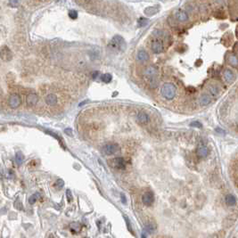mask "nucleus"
Returning a JSON list of instances; mask_svg holds the SVG:
<instances>
[{
	"label": "nucleus",
	"mask_w": 238,
	"mask_h": 238,
	"mask_svg": "<svg viewBox=\"0 0 238 238\" xmlns=\"http://www.w3.org/2000/svg\"><path fill=\"white\" fill-rule=\"evenodd\" d=\"M144 74L152 88H156L159 86L158 70L154 66H149L146 68Z\"/></svg>",
	"instance_id": "f257e3e1"
},
{
	"label": "nucleus",
	"mask_w": 238,
	"mask_h": 238,
	"mask_svg": "<svg viewBox=\"0 0 238 238\" xmlns=\"http://www.w3.org/2000/svg\"><path fill=\"white\" fill-rule=\"evenodd\" d=\"M161 94L167 100H171L176 96L177 88L172 83H165L161 87Z\"/></svg>",
	"instance_id": "f03ea898"
},
{
	"label": "nucleus",
	"mask_w": 238,
	"mask_h": 238,
	"mask_svg": "<svg viewBox=\"0 0 238 238\" xmlns=\"http://www.w3.org/2000/svg\"><path fill=\"white\" fill-rule=\"evenodd\" d=\"M109 47L113 50H120V51H125L127 48V44L126 41L121 36L116 35L111 40Z\"/></svg>",
	"instance_id": "7ed1b4c3"
},
{
	"label": "nucleus",
	"mask_w": 238,
	"mask_h": 238,
	"mask_svg": "<svg viewBox=\"0 0 238 238\" xmlns=\"http://www.w3.org/2000/svg\"><path fill=\"white\" fill-rule=\"evenodd\" d=\"M120 151L119 145L115 143H108L102 147V152L104 155H113Z\"/></svg>",
	"instance_id": "20e7f679"
},
{
	"label": "nucleus",
	"mask_w": 238,
	"mask_h": 238,
	"mask_svg": "<svg viewBox=\"0 0 238 238\" xmlns=\"http://www.w3.org/2000/svg\"><path fill=\"white\" fill-rule=\"evenodd\" d=\"M0 58L5 62H9L13 59V53L8 47L4 46L0 48Z\"/></svg>",
	"instance_id": "39448f33"
},
{
	"label": "nucleus",
	"mask_w": 238,
	"mask_h": 238,
	"mask_svg": "<svg viewBox=\"0 0 238 238\" xmlns=\"http://www.w3.org/2000/svg\"><path fill=\"white\" fill-rule=\"evenodd\" d=\"M9 106L13 109L18 108L22 104V98L18 94H13L10 95L8 100Z\"/></svg>",
	"instance_id": "423d86ee"
},
{
	"label": "nucleus",
	"mask_w": 238,
	"mask_h": 238,
	"mask_svg": "<svg viewBox=\"0 0 238 238\" xmlns=\"http://www.w3.org/2000/svg\"><path fill=\"white\" fill-rule=\"evenodd\" d=\"M142 202L147 207H150L152 205L153 202H154V195H153V193L151 190L144 193L142 196Z\"/></svg>",
	"instance_id": "0eeeda50"
},
{
	"label": "nucleus",
	"mask_w": 238,
	"mask_h": 238,
	"mask_svg": "<svg viewBox=\"0 0 238 238\" xmlns=\"http://www.w3.org/2000/svg\"><path fill=\"white\" fill-rule=\"evenodd\" d=\"M110 164L118 170H124L126 168V161L122 157H117L114 159H111L110 161Z\"/></svg>",
	"instance_id": "6e6552de"
},
{
	"label": "nucleus",
	"mask_w": 238,
	"mask_h": 238,
	"mask_svg": "<svg viewBox=\"0 0 238 238\" xmlns=\"http://www.w3.org/2000/svg\"><path fill=\"white\" fill-rule=\"evenodd\" d=\"M152 51L154 53V54H160L161 52H163L164 50V46H163V43L162 41L160 40V39H156L154 40L152 43Z\"/></svg>",
	"instance_id": "1a4fd4ad"
},
{
	"label": "nucleus",
	"mask_w": 238,
	"mask_h": 238,
	"mask_svg": "<svg viewBox=\"0 0 238 238\" xmlns=\"http://www.w3.org/2000/svg\"><path fill=\"white\" fill-rule=\"evenodd\" d=\"M196 155L200 159H205L209 155V149L205 145H199L196 149Z\"/></svg>",
	"instance_id": "9d476101"
},
{
	"label": "nucleus",
	"mask_w": 238,
	"mask_h": 238,
	"mask_svg": "<svg viewBox=\"0 0 238 238\" xmlns=\"http://www.w3.org/2000/svg\"><path fill=\"white\" fill-rule=\"evenodd\" d=\"M38 102V95L37 94H30L26 97V103L27 105L30 107L35 106Z\"/></svg>",
	"instance_id": "9b49d317"
},
{
	"label": "nucleus",
	"mask_w": 238,
	"mask_h": 238,
	"mask_svg": "<svg viewBox=\"0 0 238 238\" xmlns=\"http://www.w3.org/2000/svg\"><path fill=\"white\" fill-rule=\"evenodd\" d=\"M150 120L149 115L145 111H140L136 115V121L140 124H147Z\"/></svg>",
	"instance_id": "f8f14e48"
},
{
	"label": "nucleus",
	"mask_w": 238,
	"mask_h": 238,
	"mask_svg": "<svg viewBox=\"0 0 238 238\" xmlns=\"http://www.w3.org/2000/svg\"><path fill=\"white\" fill-rule=\"evenodd\" d=\"M136 59L139 62H147L149 60V54L145 50H139L136 54Z\"/></svg>",
	"instance_id": "ddd939ff"
},
{
	"label": "nucleus",
	"mask_w": 238,
	"mask_h": 238,
	"mask_svg": "<svg viewBox=\"0 0 238 238\" xmlns=\"http://www.w3.org/2000/svg\"><path fill=\"white\" fill-rule=\"evenodd\" d=\"M176 18L177 19L178 22H187L189 19L188 15H187V13L185 11H183V10H178L176 13Z\"/></svg>",
	"instance_id": "4468645a"
},
{
	"label": "nucleus",
	"mask_w": 238,
	"mask_h": 238,
	"mask_svg": "<svg viewBox=\"0 0 238 238\" xmlns=\"http://www.w3.org/2000/svg\"><path fill=\"white\" fill-rule=\"evenodd\" d=\"M57 102H58L57 96L54 94H49L46 96V103L50 106H54L57 104Z\"/></svg>",
	"instance_id": "2eb2a0df"
},
{
	"label": "nucleus",
	"mask_w": 238,
	"mask_h": 238,
	"mask_svg": "<svg viewBox=\"0 0 238 238\" xmlns=\"http://www.w3.org/2000/svg\"><path fill=\"white\" fill-rule=\"evenodd\" d=\"M212 102V98L208 94H203L199 98V104L201 106H206Z\"/></svg>",
	"instance_id": "dca6fc26"
},
{
	"label": "nucleus",
	"mask_w": 238,
	"mask_h": 238,
	"mask_svg": "<svg viewBox=\"0 0 238 238\" xmlns=\"http://www.w3.org/2000/svg\"><path fill=\"white\" fill-rule=\"evenodd\" d=\"M225 202H226V204L228 205V206H235L236 204V198H235V195L229 193V194L226 195Z\"/></svg>",
	"instance_id": "f3484780"
},
{
	"label": "nucleus",
	"mask_w": 238,
	"mask_h": 238,
	"mask_svg": "<svg viewBox=\"0 0 238 238\" xmlns=\"http://www.w3.org/2000/svg\"><path fill=\"white\" fill-rule=\"evenodd\" d=\"M224 79L225 80L228 82V83H231L235 80V77L234 75V73L230 71V70H226L225 72H224Z\"/></svg>",
	"instance_id": "a211bd4d"
},
{
	"label": "nucleus",
	"mask_w": 238,
	"mask_h": 238,
	"mask_svg": "<svg viewBox=\"0 0 238 238\" xmlns=\"http://www.w3.org/2000/svg\"><path fill=\"white\" fill-rule=\"evenodd\" d=\"M159 10L160 9L158 6H149L146 9H145V13L148 16H152V15H156V13L159 12Z\"/></svg>",
	"instance_id": "6ab92c4d"
},
{
	"label": "nucleus",
	"mask_w": 238,
	"mask_h": 238,
	"mask_svg": "<svg viewBox=\"0 0 238 238\" xmlns=\"http://www.w3.org/2000/svg\"><path fill=\"white\" fill-rule=\"evenodd\" d=\"M228 62L233 67H238V58L234 54H230L228 57Z\"/></svg>",
	"instance_id": "aec40b11"
},
{
	"label": "nucleus",
	"mask_w": 238,
	"mask_h": 238,
	"mask_svg": "<svg viewBox=\"0 0 238 238\" xmlns=\"http://www.w3.org/2000/svg\"><path fill=\"white\" fill-rule=\"evenodd\" d=\"M23 160H24V155L22 154V153L21 152H16V154H15V161L17 162V164L21 165L23 162Z\"/></svg>",
	"instance_id": "412c9836"
},
{
	"label": "nucleus",
	"mask_w": 238,
	"mask_h": 238,
	"mask_svg": "<svg viewBox=\"0 0 238 238\" xmlns=\"http://www.w3.org/2000/svg\"><path fill=\"white\" fill-rule=\"evenodd\" d=\"M148 23H149V20H148L147 18H144V17L140 18V19L138 20V22H137V25H138L139 28L145 27V26H146Z\"/></svg>",
	"instance_id": "4be33fe9"
},
{
	"label": "nucleus",
	"mask_w": 238,
	"mask_h": 238,
	"mask_svg": "<svg viewBox=\"0 0 238 238\" xmlns=\"http://www.w3.org/2000/svg\"><path fill=\"white\" fill-rule=\"evenodd\" d=\"M39 197H40V195H39L38 193H34V194H32L31 196L29 198V203H30L31 204H33V203H35L39 199Z\"/></svg>",
	"instance_id": "5701e85b"
},
{
	"label": "nucleus",
	"mask_w": 238,
	"mask_h": 238,
	"mask_svg": "<svg viewBox=\"0 0 238 238\" xmlns=\"http://www.w3.org/2000/svg\"><path fill=\"white\" fill-rule=\"evenodd\" d=\"M101 79H102L104 83H109V82L111 81V79H113V76H111L110 73H105V74L102 75Z\"/></svg>",
	"instance_id": "b1692460"
},
{
	"label": "nucleus",
	"mask_w": 238,
	"mask_h": 238,
	"mask_svg": "<svg viewBox=\"0 0 238 238\" xmlns=\"http://www.w3.org/2000/svg\"><path fill=\"white\" fill-rule=\"evenodd\" d=\"M146 228L148 230V232L152 233L153 232L155 229H156V224L155 223H153V222H150L147 224V226H146Z\"/></svg>",
	"instance_id": "393cba45"
},
{
	"label": "nucleus",
	"mask_w": 238,
	"mask_h": 238,
	"mask_svg": "<svg viewBox=\"0 0 238 238\" xmlns=\"http://www.w3.org/2000/svg\"><path fill=\"white\" fill-rule=\"evenodd\" d=\"M209 91L211 92V94L213 95H217L219 94V88L216 86H209Z\"/></svg>",
	"instance_id": "a878e982"
},
{
	"label": "nucleus",
	"mask_w": 238,
	"mask_h": 238,
	"mask_svg": "<svg viewBox=\"0 0 238 238\" xmlns=\"http://www.w3.org/2000/svg\"><path fill=\"white\" fill-rule=\"evenodd\" d=\"M69 16H70V18H72V20L77 19V18H78V13H77V11H75V10L70 11V13H69Z\"/></svg>",
	"instance_id": "bb28decb"
},
{
	"label": "nucleus",
	"mask_w": 238,
	"mask_h": 238,
	"mask_svg": "<svg viewBox=\"0 0 238 238\" xmlns=\"http://www.w3.org/2000/svg\"><path fill=\"white\" fill-rule=\"evenodd\" d=\"M190 126H191V127H193V128L201 129V128L203 127V124H202L200 121H193V122H191Z\"/></svg>",
	"instance_id": "cd10ccee"
},
{
	"label": "nucleus",
	"mask_w": 238,
	"mask_h": 238,
	"mask_svg": "<svg viewBox=\"0 0 238 238\" xmlns=\"http://www.w3.org/2000/svg\"><path fill=\"white\" fill-rule=\"evenodd\" d=\"M66 196H67V201L68 203H71L72 200V191L70 189L66 190Z\"/></svg>",
	"instance_id": "c85d7f7f"
},
{
	"label": "nucleus",
	"mask_w": 238,
	"mask_h": 238,
	"mask_svg": "<svg viewBox=\"0 0 238 238\" xmlns=\"http://www.w3.org/2000/svg\"><path fill=\"white\" fill-rule=\"evenodd\" d=\"M9 5L12 7H17L19 6V0H9Z\"/></svg>",
	"instance_id": "c756f323"
},
{
	"label": "nucleus",
	"mask_w": 238,
	"mask_h": 238,
	"mask_svg": "<svg viewBox=\"0 0 238 238\" xmlns=\"http://www.w3.org/2000/svg\"><path fill=\"white\" fill-rule=\"evenodd\" d=\"M56 186H57V187L60 189V188H62V187L64 186V182H63L62 179H58V180L56 181Z\"/></svg>",
	"instance_id": "7c9ffc66"
},
{
	"label": "nucleus",
	"mask_w": 238,
	"mask_h": 238,
	"mask_svg": "<svg viewBox=\"0 0 238 238\" xmlns=\"http://www.w3.org/2000/svg\"><path fill=\"white\" fill-rule=\"evenodd\" d=\"M92 0H77V2L80 3V4H88L89 2H91Z\"/></svg>",
	"instance_id": "2f4dec72"
},
{
	"label": "nucleus",
	"mask_w": 238,
	"mask_h": 238,
	"mask_svg": "<svg viewBox=\"0 0 238 238\" xmlns=\"http://www.w3.org/2000/svg\"><path fill=\"white\" fill-rule=\"evenodd\" d=\"M70 131H72L71 129H65V133H66V134H68L69 136H72V132H70Z\"/></svg>",
	"instance_id": "473e14b6"
},
{
	"label": "nucleus",
	"mask_w": 238,
	"mask_h": 238,
	"mask_svg": "<svg viewBox=\"0 0 238 238\" xmlns=\"http://www.w3.org/2000/svg\"><path fill=\"white\" fill-rule=\"evenodd\" d=\"M216 131H218L219 133H222V134H224V131H223L222 129H220L219 128H217V129H216Z\"/></svg>",
	"instance_id": "72a5a7b5"
},
{
	"label": "nucleus",
	"mask_w": 238,
	"mask_h": 238,
	"mask_svg": "<svg viewBox=\"0 0 238 238\" xmlns=\"http://www.w3.org/2000/svg\"><path fill=\"white\" fill-rule=\"evenodd\" d=\"M236 37L238 38V26H237V29H236Z\"/></svg>",
	"instance_id": "f704fd0d"
},
{
	"label": "nucleus",
	"mask_w": 238,
	"mask_h": 238,
	"mask_svg": "<svg viewBox=\"0 0 238 238\" xmlns=\"http://www.w3.org/2000/svg\"><path fill=\"white\" fill-rule=\"evenodd\" d=\"M142 238H146V237H145V235H144V234H143V235H142Z\"/></svg>",
	"instance_id": "c9c22d12"
}]
</instances>
